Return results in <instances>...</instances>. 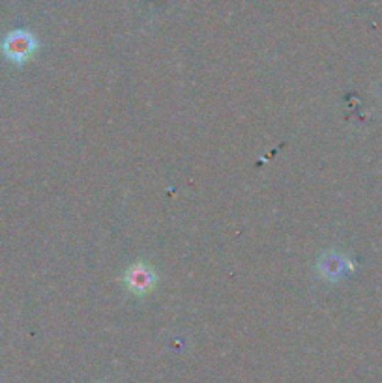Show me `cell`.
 Returning <instances> with one entry per match:
<instances>
[{
	"mask_svg": "<svg viewBox=\"0 0 382 383\" xmlns=\"http://www.w3.org/2000/svg\"><path fill=\"white\" fill-rule=\"evenodd\" d=\"M34 49H36V40L28 32H13L4 41V51L11 60H26Z\"/></svg>",
	"mask_w": 382,
	"mask_h": 383,
	"instance_id": "cell-1",
	"label": "cell"
},
{
	"mask_svg": "<svg viewBox=\"0 0 382 383\" xmlns=\"http://www.w3.org/2000/svg\"><path fill=\"white\" fill-rule=\"evenodd\" d=\"M128 284L129 288L137 294L150 290V287L154 284V275L152 271L145 266H135L128 271Z\"/></svg>",
	"mask_w": 382,
	"mask_h": 383,
	"instance_id": "cell-2",
	"label": "cell"
},
{
	"mask_svg": "<svg viewBox=\"0 0 382 383\" xmlns=\"http://www.w3.org/2000/svg\"><path fill=\"white\" fill-rule=\"evenodd\" d=\"M324 267H322V271H324L326 277H337L343 271V267H341V260L339 256H328V258H324Z\"/></svg>",
	"mask_w": 382,
	"mask_h": 383,
	"instance_id": "cell-3",
	"label": "cell"
}]
</instances>
